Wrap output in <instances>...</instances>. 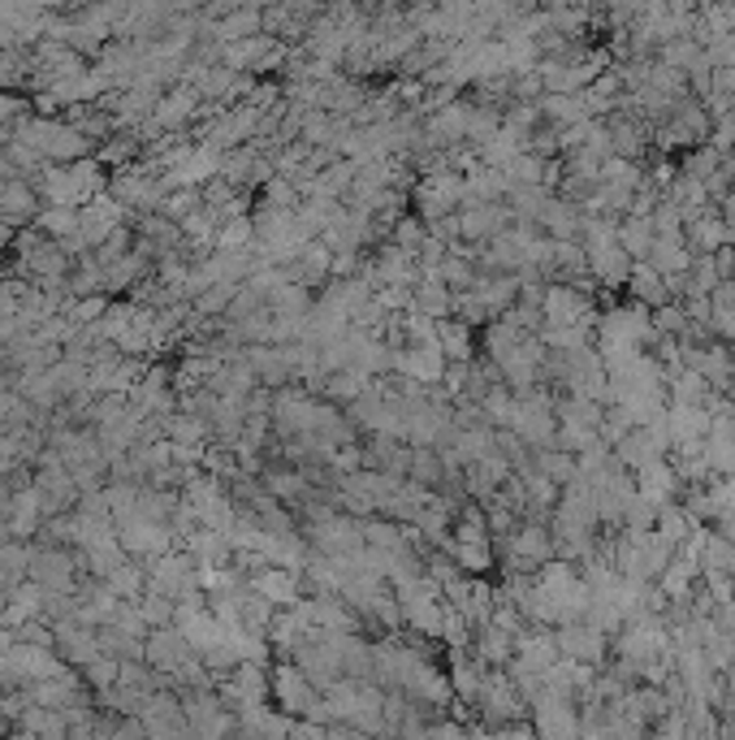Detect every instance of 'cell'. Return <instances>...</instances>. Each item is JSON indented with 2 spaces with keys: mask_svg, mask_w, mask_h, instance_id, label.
I'll use <instances>...</instances> for the list:
<instances>
[{
  "mask_svg": "<svg viewBox=\"0 0 735 740\" xmlns=\"http://www.w3.org/2000/svg\"><path fill=\"white\" fill-rule=\"evenodd\" d=\"M18 139L27 148H35L40 156H57V161H74L86 152V139L74 126H61V122H22Z\"/></svg>",
  "mask_w": 735,
  "mask_h": 740,
  "instance_id": "obj_1",
  "label": "cell"
},
{
  "mask_svg": "<svg viewBox=\"0 0 735 740\" xmlns=\"http://www.w3.org/2000/svg\"><path fill=\"white\" fill-rule=\"evenodd\" d=\"M31 571L48 589H70V559L61 550H35L31 555Z\"/></svg>",
  "mask_w": 735,
  "mask_h": 740,
  "instance_id": "obj_2",
  "label": "cell"
},
{
  "mask_svg": "<svg viewBox=\"0 0 735 740\" xmlns=\"http://www.w3.org/2000/svg\"><path fill=\"white\" fill-rule=\"evenodd\" d=\"M40 230L70 239V234H79V213L74 209H48V213H40Z\"/></svg>",
  "mask_w": 735,
  "mask_h": 740,
  "instance_id": "obj_3",
  "label": "cell"
},
{
  "mask_svg": "<svg viewBox=\"0 0 735 740\" xmlns=\"http://www.w3.org/2000/svg\"><path fill=\"white\" fill-rule=\"evenodd\" d=\"M247 239H252V221H229V225H225V230H221V252H225V256H238V252H243V247H247Z\"/></svg>",
  "mask_w": 735,
  "mask_h": 740,
  "instance_id": "obj_4",
  "label": "cell"
},
{
  "mask_svg": "<svg viewBox=\"0 0 735 740\" xmlns=\"http://www.w3.org/2000/svg\"><path fill=\"white\" fill-rule=\"evenodd\" d=\"M182 646H177V637H170V632H161V637H152V662H161V667H177L182 658Z\"/></svg>",
  "mask_w": 735,
  "mask_h": 740,
  "instance_id": "obj_5",
  "label": "cell"
},
{
  "mask_svg": "<svg viewBox=\"0 0 735 740\" xmlns=\"http://www.w3.org/2000/svg\"><path fill=\"white\" fill-rule=\"evenodd\" d=\"M191 204H195V191H177V195H170L161 209H165V217H186Z\"/></svg>",
  "mask_w": 735,
  "mask_h": 740,
  "instance_id": "obj_6",
  "label": "cell"
},
{
  "mask_svg": "<svg viewBox=\"0 0 735 740\" xmlns=\"http://www.w3.org/2000/svg\"><path fill=\"white\" fill-rule=\"evenodd\" d=\"M143 615H147V619H161V624H165V619L173 615V607L165 602V598H147V602H143Z\"/></svg>",
  "mask_w": 735,
  "mask_h": 740,
  "instance_id": "obj_7",
  "label": "cell"
}]
</instances>
